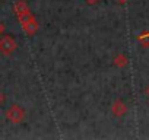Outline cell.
<instances>
[{
    "label": "cell",
    "mask_w": 149,
    "mask_h": 140,
    "mask_svg": "<svg viewBox=\"0 0 149 140\" xmlns=\"http://www.w3.org/2000/svg\"><path fill=\"white\" fill-rule=\"evenodd\" d=\"M6 118L10 123H13V124H19V123H22L25 120V110L22 107L13 104V105H10L6 110Z\"/></svg>",
    "instance_id": "cell-1"
},
{
    "label": "cell",
    "mask_w": 149,
    "mask_h": 140,
    "mask_svg": "<svg viewBox=\"0 0 149 140\" xmlns=\"http://www.w3.org/2000/svg\"><path fill=\"white\" fill-rule=\"evenodd\" d=\"M16 41L12 35H3L0 38V53L3 55H10L16 50Z\"/></svg>",
    "instance_id": "cell-2"
},
{
    "label": "cell",
    "mask_w": 149,
    "mask_h": 140,
    "mask_svg": "<svg viewBox=\"0 0 149 140\" xmlns=\"http://www.w3.org/2000/svg\"><path fill=\"white\" fill-rule=\"evenodd\" d=\"M13 10H15V13L18 15V18H19V21H21V22H22V21H25L26 18H29V16H31V12H29L28 5H26L25 2H22V0H19V2L15 5Z\"/></svg>",
    "instance_id": "cell-3"
},
{
    "label": "cell",
    "mask_w": 149,
    "mask_h": 140,
    "mask_svg": "<svg viewBox=\"0 0 149 140\" xmlns=\"http://www.w3.org/2000/svg\"><path fill=\"white\" fill-rule=\"evenodd\" d=\"M21 24H22V28H24V31H25L26 34H34V32L37 31V22H35V19L32 18V15H31L29 18H26L25 21H22Z\"/></svg>",
    "instance_id": "cell-4"
},
{
    "label": "cell",
    "mask_w": 149,
    "mask_h": 140,
    "mask_svg": "<svg viewBox=\"0 0 149 140\" xmlns=\"http://www.w3.org/2000/svg\"><path fill=\"white\" fill-rule=\"evenodd\" d=\"M111 111L116 117H123L126 112H127V107L121 102V101H116L113 105H111Z\"/></svg>",
    "instance_id": "cell-5"
},
{
    "label": "cell",
    "mask_w": 149,
    "mask_h": 140,
    "mask_svg": "<svg viewBox=\"0 0 149 140\" xmlns=\"http://www.w3.org/2000/svg\"><path fill=\"white\" fill-rule=\"evenodd\" d=\"M114 64L116 66H118V67H123V66H126L127 64V57L126 55H117L116 57V60H114Z\"/></svg>",
    "instance_id": "cell-6"
},
{
    "label": "cell",
    "mask_w": 149,
    "mask_h": 140,
    "mask_svg": "<svg viewBox=\"0 0 149 140\" xmlns=\"http://www.w3.org/2000/svg\"><path fill=\"white\" fill-rule=\"evenodd\" d=\"M3 32H5V25L0 22V35H3Z\"/></svg>",
    "instance_id": "cell-7"
},
{
    "label": "cell",
    "mask_w": 149,
    "mask_h": 140,
    "mask_svg": "<svg viewBox=\"0 0 149 140\" xmlns=\"http://www.w3.org/2000/svg\"><path fill=\"white\" fill-rule=\"evenodd\" d=\"M3 102H5V95H3L2 92H0V105H2Z\"/></svg>",
    "instance_id": "cell-8"
},
{
    "label": "cell",
    "mask_w": 149,
    "mask_h": 140,
    "mask_svg": "<svg viewBox=\"0 0 149 140\" xmlns=\"http://www.w3.org/2000/svg\"><path fill=\"white\" fill-rule=\"evenodd\" d=\"M86 3H89V5H95V3H98V0H86Z\"/></svg>",
    "instance_id": "cell-9"
},
{
    "label": "cell",
    "mask_w": 149,
    "mask_h": 140,
    "mask_svg": "<svg viewBox=\"0 0 149 140\" xmlns=\"http://www.w3.org/2000/svg\"><path fill=\"white\" fill-rule=\"evenodd\" d=\"M148 95H149V86H148Z\"/></svg>",
    "instance_id": "cell-10"
}]
</instances>
